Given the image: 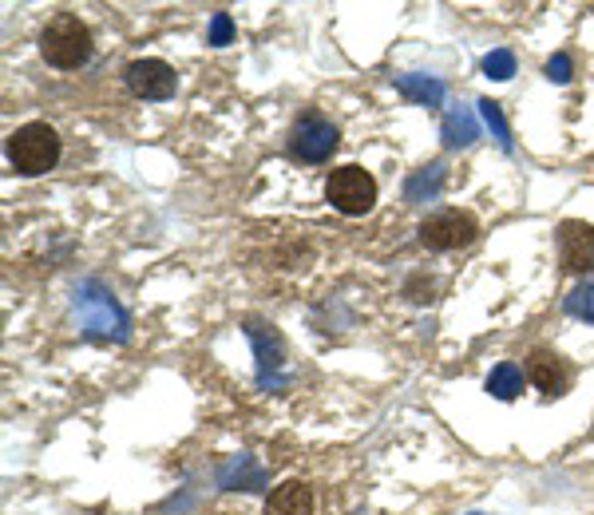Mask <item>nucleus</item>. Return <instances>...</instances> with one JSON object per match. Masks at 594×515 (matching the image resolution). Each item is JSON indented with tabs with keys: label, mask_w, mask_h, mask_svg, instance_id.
Returning <instances> with one entry per match:
<instances>
[{
	"label": "nucleus",
	"mask_w": 594,
	"mask_h": 515,
	"mask_svg": "<svg viewBox=\"0 0 594 515\" xmlns=\"http://www.w3.org/2000/svg\"><path fill=\"white\" fill-rule=\"evenodd\" d=\"M40 56L52 64V68H84L92 60V32L88 24L76 16V12H60L44 24L40 32Z\"/></svg>",
	"instance_id": "1"
},
{
	"label": "nucleus",
	"mask_w": 594,
	"mask_h": 515,
	"mask_svg": "<svg viewBox=\"0 0 594 515\" xmlns=\"http://www.w3.org/2000/svg\"><path fill=\"white\" fill-rule=\"evenodd\" d=\"M72 309L88 337L127 341V313L119 309V302L111 298V290L103 282H80L72 294Z\"/></svg>",
	"instance_id": "2"
},
{
	"label": "nucleus",
	"mask_w": 594,
	"mask_h": 515,
	"mask_svg": "<svg viewBox=\"0 0 594 515\" xmlns=\"http://www.w3.org/2000/svg\"><path fill=\"white\" fill-rule=\"evenodd\" d=\"M60 159V135L48 123H24L8 135V163L20 175H44Z\"/></svg>",
	"instance_id": "3"
},
{
	"label": "nucleus",
	"mask_w": 594,
	"mask_h": 515,
	"mask_svg": "<svg viewBox=\"0 0 594 515\" xmlns=\"http://www.w3.org/2000/svg\"><path fill=\"white\" fill-rule=\"evenodd\" d=\"M325 199L333 203V210H341V214H349V218L369 214L373 203H377V179H373L365 167H357V163L337 167V171H329V179H325Z\"/></svg>",
	"instance_id": "4"
},
{
	"label": "nucleus",
	"mask_w": 594,
	"mask_h": 515,
	"mask_svg": "<svg viewBox=\"0 0 594 515\" xmlns=\"http://www.w3.org/2000/svg\"><path fill=\"white\" fill-rule=\"evenodd\" d=\"M337 143H341V135H337V127L325 115H317V111L297 115L294 131H290V155L294 159H301V163H325L337 151Z\"/></svg>",
	"instance_id": "5"
},
{
	"label": "nucleus",
	"mask_w": 594,
	"mask_h": 515,
	"mask_svg": "<svg viewBox=\"0 0 594 515\" xmlns=\"http://www.w3.org/2000/svg\"><path fill=\"white\" fill-rule=\"evenodd\" d=\"M480 238V222L468 210H440L420 222V242L428 250H460Z\"/></svg>",
	"instance_id": "6"
},
{
	"label": "nucleus",
	"mask_w": 594,
	"mask_h": 515,
	"mask_svg": "<svg viewBox=\"0 0 594 515\" xmlns=\"http://www.w3.org/2000/svg\"><path fill=\"white\" fill-rule=\"evenodd\" d=\"M123 80H127V88H131L139 100H171L175 88H179L175 68L163 64V60H135V64H127Z\"/></svg>",
	"instance_id": "7"
},
{
	"label": "nucleus",
	"mask_w": 594,
	"mask_h": 515,
	"mask_svg": "<svg viewBox=\"0 0 594 515\" xmlns=\"http://www.w3.org/2000/svg\"><path fill=\"white\" fill-rule=\"evenodd\" d=\"M559 262L567 274H591L594 270V226L591 222H563L559 226Z\"/></svg>",
	"instance_id": "8"
},
{
	"label": "nucleus",
	"mask_w": 594,
	"mask_h": 515,
	"mask_svg": "<svg viewBox=\"0 0 594 515\" xmlns=\"http://www.w3.org/2000/svg\"><path fill=\"white\" fill-rule=\"evenodd\" d=\"M527 381H531L543 397H559V393H567V385H571V369H567V361H563L559 353L535 349L531 361H527Z\"/></svg>",
	"instance_id": "9"
},
{
	"label": "nucleus",
	"mask_w": 594,
	"mask_h": 515,
	"mask_svg": "<svg viewBox=\"0 0 594 515\" xmlns=\"http://www.w3.org/2000/svg\"><path fill=\"white\" fill-rule=\"evenodd\" d=\"M309 512H313V492L301 480H290V484L274 488L270 500H266V515H309Z\"/></svg>",
	"instance_id": "10"
},
{
	"label": "nucleus",
	"mask_w": 594,
	"mask_h": 515,
	"mask_svg": "<svg viewBox=\"0 0 594 515\" xmlns=\"http://www.w3.org/2000/svg\"><path fill=\"white\" fill-rule=\"evenodd\" d=\"M440 135H444L448 147H472V143L480 139V123H476L472 107H452V111L444 115Z\"/></svg>",
	"instance_id": "11"
},
{
	"label": "nucleus",
	"mask_w": 594,
	"mask_h": 515,
	"mask_svg": "<svg viewBox=\"0 0 594 515\" xmlns=\"http://www.w3.org/2000/svg\"><path fill=\"white\" fill-rule=\"evenodd\" d=\"M396 92L404 96V100L412 103H424V107H436V103L444 100V84L440 80H432V76H416V72H408V76H396Z\"/></svg>",
	"instance_id": "12"
},
{
	"label": "nucleus",
	"mask_w": 594,
	"mask_h": 515,
	"mask_svg": "<svg viewBox=\"0 0 594 515\" xmlns=\"http://www.w3.org/2000/svg\"><path fill=\"white\" fill-rule=\"evenodd\" d=\"M523 369L515 365V361H503V365H495L492 377H488V393H492L495 401H515L519 393H523Z\"/></svg>",
	"instance_id": "13"
},
{
	"label": "nucleus",
	"mask_w": 594,
	"mask_h": 515,
	"mask_svg": "<svg viewBox=\"0 0 594 515\" xmlns=\"http://www.w3.org/2000/svg\"><path fill=\"white\" fill-rule=\"evenodd\" d=\"M440 187H444V167L440 163H428V167H420L404 183V195H408V203H424V199H436Z\"/></svg>",
	"instance_id": "14"
},
{
	"label": "nucleus",
	"mask_w": 594,
	"mask_h": 515,
	"mask_svg": "<svg viewBox=\"0 0 594 515\" xmlns=\"http://www.w3.org/2000/svg\"><path fill=\"white\" fill-rule=\"evenodd\" d=\"M250 337H254V349H258V365H262V385H266L270 369H278V365H282V337L274 333V341L266 345V325H254V329H250Z\"/></svg>",
	"instance_id": "15"
},
{
	"label": "nucleus",
	"mask_w": 594,
	"mask_h": 515,
	"mask_svg": "<svg viewBox=\"0 0 594 515\" xmlns=\"http://www.w3.org/2000/svg\"><path fill=\"white\" fill-rule=\"evenodd\" d=\"M480 111H484V123L495 131L499 147H503V151H511V127H507V119H503V107H499L495 100H480Z\"/></svg>",
	"instance_id": "16"
},
{
	"label": "nucleus",
	"mask_w": 594,
	"mask_h": 515,
	"mask_svg": "<svg viewBox=\"0 0 594 515\" xmlns=\"http://www.w3.org/2000/svg\"><path fill=\"white\" fill-rule=\"evenodd\" d=\"M484 76H492V80H511L515 76V56L507 52V48H495L484 56Z\"/></svg>",
	"instance_id": "17"
},
{
	"label": "nucleus",
	"mask_w": 594,
	"mask_h": 515,
	"mask_svg": "<svg viewBox=\"0 0 594 515\" xmlns=\"http://www.w3.org/2000/svg\"><path fill=\"white\" fill-rule=\"evenodd\" d=\"M230 40H234V20H230V12H214V20H210V44L222 48V44H230Z\"/></svg>",
	"instance_id": "18"
},
{
	"label": "nucleus",
	"mask_w": 594,
	"mask_h": 515,
	"mask_svg": "<svg viewBox=\"0 0 594 515\" xmlns=\"http://www.w3.org/2000/svg\"><path fill=\"white\" fill-rule=\"evenodd\" d=\"M567 309H571L575 317H591L594 321V286H587V290H575V294L567 298Z\"/></svg>",
	"instance_id": "19"
},
{
	"label": "nucleus",
	"mask_w": 594,
	"mask_h": 515,
	"mask_svg": "<svg viewBox=\"0 0 594 515\" xmlns=\"http://www.w3.org/2000/svg\"><path fill=\"white\" fill-rule=\"evenodd\" d=\"M571 72H575V68H571V56H563V52H559V56H551V60H547V80H551V84H567V80H571Z\"/></svg>",
	"instance_id": "20"
},
{
	"label": "nucleus",
	"mask_w": 594,
	"mask_h": 515,
	"mask_svg": "<svg viewBox=\"0 0 594 515\" xmlns=\"http://www.w3.org/2000/svg\"><path fill=\"white\" fill-rule=\"evenodd\" d=\"M472 515H480V512H472Z\"/></svg>",
	"instance_id": "21"
}]
</instances>
